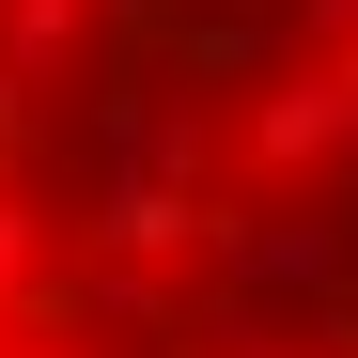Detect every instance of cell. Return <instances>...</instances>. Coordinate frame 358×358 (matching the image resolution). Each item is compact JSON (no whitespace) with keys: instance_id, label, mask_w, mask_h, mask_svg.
<instances>
[{"instance_id":"6da1fadb","label":"cell","mask_w":358,"mask_h":358,"mask_svg":"<svg viewBox=\"0 0 358 358\" xmlns=\"http://www.w3.org/2000/svg\"><path fill=\"white\" fill-rule=\"evenodd\" d=\"M0 358H358V0H0Z\"/></svg>"}]
</instances>
